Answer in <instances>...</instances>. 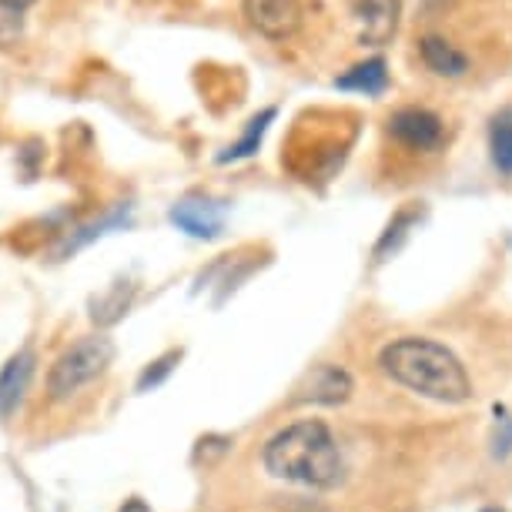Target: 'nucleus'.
<instances>
[{
	"instance_id": "nucleus-12",
	"label": "nucleus",
	"mask_w": 512,
	"mask_h": 512,
	"mask_svg": "<svg viewBox=\"0 0 512 512\" xmlns=\"http://www.w3.org/2000/svg\"><path fill=\"white\" fill-rule=\"evenodd\" d=\"M489 151H492V164H496L506 178H512V108L499 111L496 118H492Z\"/></svg>"
},
{
	"instance_id": "nucleus-10",
	"label": "nucleus",
	"mask_w": 512,
	"mask_h": 512,
	"mask_svg": "<svg viewBox=\"0 0 512 512\" xmlns=\"http://www.w3.org/2000/svg\"><path fill=\"white\" fill-rule=\"evenodd\" d=\"M419 54H422V64L439 77H462L469 71V57L462 54L456 44H449L446 37H436V34L422 37Z\"/></svg>"
},
{
	"instance_id": "nucleus-14",
	"label": "nucleus",
	"mask_w": 512,
	"mask_h": 512,
	"mask_svg": "<svg viewBox=\"0 0 512 512\" xmlns=\"http://www.w3.org/2000/svg\"><path fill=\"white\" fill-rule=\"evenodd\" d=\"M121 225H128V208H118V211H111V215H104L101 221H94V225H84V228L71 231L67 241H64V248H61V255H67V251H77L81 245H88V241L101 238L108 228H121Z\"/></svg>"
},
{
	"instance_id": "nucleus-7",
	"label": "nucleus",
	"mask_w": 512,
	"mask_h": 512,
	"mask_svg": "<svg viewBox=\"0 0 512 512\" xmlns=\"http://www.w3.org/2000/svg\"><path fill=\"white\" fill-rule=\"evenodd\" d=\"M402 0H355V31L369 47L389 44L399 31Z\"/></svg>"
},
{
	"instance_id": "nucleus-15",
	"label": "nucleus",
	"mask_w": 512,
	"mask_h": 512,
	"mask_svg": "<svg viewBox=\"0 0 512 512\" xmlns=\"http://www.w3.org/2000/svg\"><path fill=\"white\" fill-rule=\"evenodd\" d=\"M181 359V352H168L164 355V359H158L154 365H148V369H144V375L138 379V389L141 392H148V389H154V385H158L164 375H168L171 369H175V362Z\"/></svg>"
},
{
	"instance_id": "nucleus-4",
	"label": "nucleus",
	"mask_w": 512,
	"mask_h": 512,
	"mask_svg": "<svg viewBox=\"0 0 512 512\" xmlns=\"http://www.w3.org/2000/svg\"><path fill=\"white\" fill-rule=\"evenodd\" d=\"M389 131L412 151H436L446 141V124L429 108H402L389 118Z\"/></svg>"
},
{
	"instance_id": "nucleus-2",
	"label": "nucleus",
	"mask_w": 512,
	"mask_h": 512,
	"mask_svg": "<svg viewBox=\"0 0 512 512\" xmlns=\"http://www.w3.org/2000/svg\"><path fill=\"white\" fill-rule=\"evenodd\" d=\"M265 469L282 482L328 489L342 479V452L325 422L305 419L272 436L265 446Z\"/></svg>"
},
{
	"instance_id": "nucleus-19",
	"label": "nucleus",
	"mask_w": 512,
	"mask_h": 512,
	"mask_svg": "<svg viewBox=\"0 0 512 512\" xmlns=\"http://www.w3.org/2000/svg\"><path fill=\"white\" fill-rule=\"evenodd\" d=\"M482 512H506V509H499V506H489V509H482Z\"/></svg>"
},
{
	"instance_id": "nucleus-5",
	"label": "nucleus",
	"mask_w": 512,
	"mask_h": 512,
	"mask_svg": "<svg viewBox=\"0 0 512 512\" xmlns=\"http://www.w3.org/2000/svg\"><path fill=\"white\" fill-rule=\"evenodd\" d=\"M241 11L258 34L272 41H285L302 24V0H241Z\"/></svg>"
},
{
	"instance_id": "nucleus-11",
	"label": "nucleus",
	"mask_w": 512,
	"mask_h": 512,
	"mask_svg": "<svg viewBox=\"0 0 512 512\" xmlns=\"http://www.w3.org/2000/svg\"><path fill=\"white\" fill-rule=\"evenodd\" d=\"M335 88L338 91H355L365 94V98H379L389 88V71H385L382 57H372V61H362L349 67L342 77H335Z\"/></svg>"
},
{
	"instance_id": "nucleus-16",
	"label": "nucleus",
	"mask_w": 512,
	"mask_h": 512,
	"mask_svg": "<svg viewBox=\"0 0 512 512\" xmlns=\"http://www.w3.org/2000/svg\"><path fill=\"white\" fill-rule=\"evenodd\" d=\"M512 449V419L502 422L499 436H496V452H509Z\"/></svg>"
},
{
	"instance_id": "nucleus-8",
	"label": "nucleus",
	"mask_w": 512,
	"mask_h": 512,
	"mask_svg": "<svg viewBox=\"0 0 512 512\" xmlns=\"http://www.w3.org/2000/svg\"><path fill=\"white\" fill-rule=\"evenodd\" d=\"M352 395V379L338 365H315L308 372L305 385L298 389L295 402H315V405H338Z\"/></svg>"
},
{
	"instance_id": "nucleus-17",
	"label": "nucleus",
	"mask_w": 512,
	"mask_h": 512,
	"mask_svg": "<svg viewBox=\"0 0 512 512\" xmlns=\"http://www.w3.org/2000/svg\"><path fill=\"white\" fill-rule=\"evenodd\" d=\"M31 4H34V0H0V7H4V11H11V14H21Z\"/></svg>"
},
{
	"instance_id": "nucleus-13",
	"label": "nucleus",
	"mask_w": 512,
	"mask_h": 512,
	"mask_svg": "<svg viewBox=\"0 0 512 512\" xmlns=\"http://www.w3.org/2000/svg\"><path fill=\"white\" fill-rule=\"evenodd\" d=\"M272 121H275V108H268V111L258 114V118H251V121H248L245 138H241L238 144H231V148H228L225 154H218V161H221V164H228V161L251 158V154L258 151V144H262L265 131H268V124H272Z\"/></svg>"
},
{
	"instance_id": "nucleus-9",
	"label": "nucleus",
	"mask_w": 512,
	"mask_h": 512,
	"mask_svg": "<svg viewBox=\"0 0 512 512\" xmlns=\"http://www.w3.org/2000/svg\"><path fill=\"white\" fill-rule=\"evenodd\" d=\"M34 362L37 359L31 349H21L4 362V369H0V419H7V415L21 405L27 385H31Z\"/></svg>"
},
{
	"instance_id": "nucleus-18",
	"label": "nucleus",
	"mask_w": 512,
	"mask_h": 512,
	"mask_svg": "<svg viewBox=\"0 0 512 512\" xmlns=\"http://www.w3.org/2000/svg\"><path fill=\"white\" fill-rule=\"evenodd\" d=\"M121 512H151V509H148V502H144V499H128L121 506Z\"/></svg>"
},
{
	"instance_id": "nucleus-6",
	"label": "nucleus",
	"mask_w": 512,
	"mask_h": 512,
	"mask_svg": "<svg viewBox=\"0 0 512 512\" xmlns=\"http://www.w3.org/2000/svg\"><path fill=\"white\" fill-rule=\"evenodd\" d=\"M168 218H171V225H178L185 235L211 241L221 235V228H225V205L215 198L191 195V198H181L178 205H171Z\"/></svg>"
},
{
	"instance_id": "nucleus-3",
	"label": "nucleus",
	"mask_w": 512,
	"mask_h": 512,
	"mask_svg": "<svg viewBox=\"0 0 512 512\" xmlns=\"http://www.w3.org/2000/svg\"><path fill=\"white\" fill-rule=\"evenodd\" d=\"M114 359V345L111 338L104 335H91V338H81L67 349L61 359L51 365L47 372V392L51 399H71L77 389H84L88 382H94L98 375H104V369L111 365Z\"/></svg>"
},
{
	"instance_id": "nucleus-1",
	"label": "nucleus",
	"mask_w": 512,
	"mask_h": 512,
	"mask_svg": "<svg viewBox=\"0 0 512 512\" xmlns=\"http://www.w3.org/2000/svg\"><path fill=\"white\" fill-rule=\"evenodd\" d=\"M382 372L432 402L462 405L472 399V382L462 362L432 338H395L379 355Z\"/></svg>"
}]
</instances>
